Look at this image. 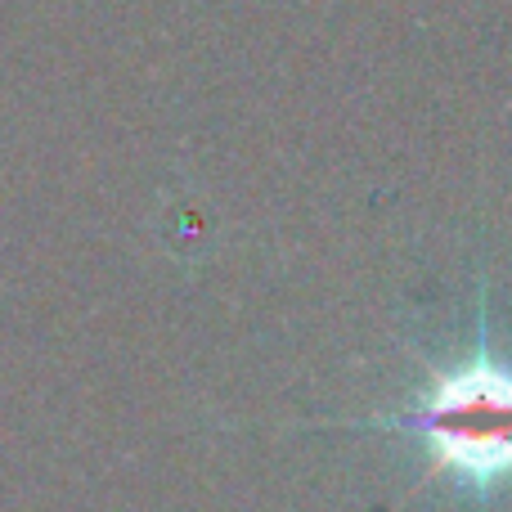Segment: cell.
I'll return each instance as SVG.
<instances>
[{"instance_id":"cell-1","label":"cell","mask_w":512,"mask_h":512,"mask_svg":"<svg viewBox=\"0 0 512 512\" xmlns=\"http://www.w3.org/2000/svg\"><path fill=\"white\" fill-rule=\"evenodd\" d=\"M333 432H387L423 445V481L414 495L445 481L477 512H495L512 486V360L495 351L486 319V283L477 288L472 346L454 364H427V382L409 405L364 418H333Z\"/></svg>"}]
</instances>
